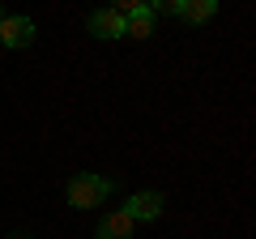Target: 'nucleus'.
I'll list each match as a JSON object with an SVG mask.
<instances>
[{
	"mask_svg": "<svg viewBox=\"0 0 256 239\" xmlns=\"http://www.w3.org/2000/svg\"><path fill=\"white\" fill-rule=\"evenodd\" d=\"M0 43L9 47V52H22V47L34 43V22L26 18V13H13V18L0 22Z\"/></svg>",
	"mask_w": 256,
	"mask_h": 239,
	"instance_id": "obj_2",
	"label": "nucleus"
},
{
	"mask_svg": "<svg viewBox=\"0 0 256 239\" xmlns=\"http://www.w3.org/2000/svg\"><path fill=\"white\" fill-rule=\"evenodd\" d=\"M214 13H218V0H180V13H175V18H184L188 26H201Z\"/></svg>",
	"mask_w": 256,
	"mask_h": 239,
	"instance_id": "obj_6",
	"label": "nucleus"
},
{
	"mask_svg": "<svg viewBox=\"0 0 256 239\" xmlns=\"http://www.w3.org/2000/svg\"><path fill=\"white\" fill-rule=\"evenodd\" d=\"M146 13H162V18H171V13H180V0H146Z\"/></svg>",
	"mask_w": 256,
	"mask_h": 239,
	"instance_id": "obj_8",
	"label": "nucleus"
},
{
	"mask_svg": "<svg viewBox=\"0 0 256 239\" xmlns=\"http://www.w3.org/2000/svg\"><path fill=\"white\" fill-rule=\"evenodd\" d=\"M162 192H137V196H128V218L132 222H154V218H162Z\"/></svg>",
	"mask_w": 256,
	"mask_h": 239,
	"instance_id": "obj_4",
	"label": "nucleus"
},
{
	"mask_svg": "<svg viewBox=\"0 0 256 239\" xmlns=\"http://www.w3.org/2000/svg\"><path fill=\"white\" fill-rule=\"evenodd\" d=\"M111 196V180H102V175L86 171V175H73V184H68V205L73 210H94V205H102Z\"/></svg>",
	"mask_w": 256,
	"mask_h": 239,
	"instance_id": "obj_1",
	"label": "nucleus"
},
{
	"mask_svg": "<svg viewBox=\"0 0 256 239\" xmlns=\"http://www.w3.org/2000/svg\"><path fill=\"white\" fill-rule=\"evenodd\" d=\"M124 34L128 38H150V34H154V13H146V9L128 13V18H124Z\"/></svg>",
	"mask_w": 256,
	"mask_h": 239,
	"instance_id": "obj_7",
	"label": "nucleus"
},
{
	"mask_svg": "<svg viewBox=\"0 0 256 239\" xmlns=\"http://www.w3.org/2000/svg\"><path fill=\"white\" fill-rule=\"evenodd\" d=\"M86 30H90L94 38H124V18L102 4V9H94L90 18H86Z\"/></svg>",
	"mask_w": 256,
	"mask_h": 239,
	"instance_id": "obj_3",
	"label": "nucleus"
},
{
	"mask_svg": "<svg viewBox=\"0 0 256 239\" xmlns=\"http://www.w3.org/2000/svg\"><path fill=\"white\" fill-rule=\"evenodd\" d=\"M107 9H116L120 18H128V13H137V9H146V0H107Z\"/></svg>",
	"mask_w": 256,
	"mask_h": 239,
	"instance_id": "obj_9",
	"label": "nucleus"
},
{
	"mask_svg": "<svg viewBox=\"0 0 256 239\" xmlns=\"http://www.w3.org/2000/svg\"><path fill=\"white\" fill-rule=\"evenodd\" d=\"M4 18H9V13H4V9H0V22H4Z\"/></svg>",
	"mask_w": 256,
	"mask_h": 239,
	"instance_id": "obj_11",
	"label": "nucleus"
},
{
	"mask_svg": "<svg viewBox=\"0 0 256 239\" xmlns=\"http://www.w3.org/2000/svg\"><path fill=\"white\" fill-rule=\"evenodd\" d=\"M13 239H34V235H13Z\"/></svg>",
	"mask_w": 256,
	"mask_h": 239,
	"instance_id": "obj_10",
	"label": "nucleus"
},
{
	"mask_svg": "<svg viewBox=\"0 0 256 239\" xmlns=\"http://www.w3.org/2000/svg\"><path fill=\"white\" fill-rule=\"evenodd\" d=\"M132 226H137V222L128 218L124 210H116V214H107V218L98 222V239H132Z\"/></svg>",
	"mask_w": 256,
	"mask_h": 239,
	"instance_id": "obj_5",
	"label": "nucleus"
}]
</instances>
